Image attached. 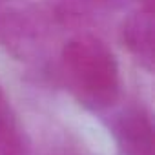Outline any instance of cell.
Returning <instances> with one entry per match:
<instances>
[{"label": "cell", "instance_id": "obj_1", "mask_svg": "<svg viewBox=\"0 0 155 155\" xmlns=\"http://www.w3.org/2000/svg\"><path fill=\"white\" fill-rule=\"evenodd\" d=\"M62 71L73 97L93 111L110 108L119 97V66L111 51L93 37H79L62 51Z\"/></svg>", "mask_w": 155, "mask_h": 155}, {"label": "cell", "instance_id": "obj_2", "mask_svg": "<svg viewBox=\"0 0 155 155\" xmlns=\"http://www.w3.org/2000/svg\"><path fill=\"white\" fill-rule=\"evenodd\" d=\"M120 155H153V122L142 106L124 108L111 124Z\"/></svg>", "mask_w": 155, "mask_h": 155}, {"label": "cell", "instance_id": "obj_3", "mask_svg": "<svg viewBox=\"0 0 155 155\" xmlns=\"http://www.w3.org/2000/svg\"><path fill=\"white\" fill-rule=\"evenodd\" d=\"M122 42L128 51L146 68L153 66V11H137L122 24Z\"/></svg>", "mask_w": 155, "mask_h": 155}, {"label": "cell", "instance_id": "obj_5", "mask_svg": "<svg viewBox=\"0 0 155 155\" xmlns=\"http://www.w3.org/2000/svg\"><path fill=\"white\" fill-rule=\"evenodd\" d=\"M139 4L142 6V9H146V11H153V0H139Z\"/></svg>", "mask_w": 155, "mask_h": 155}, {"label": "cell", "instance_id": "obj_4", "mask_svg": "<svg viewBox=\"0 0 155 155\" xmlns=\"http://www.w3.org/2000/svg\"><path fill=\"white\" fill-rule=\"evenodd\" d=\"M0 155H28L26 135L0 90Z\"/></svg>", "mask_w": 155, "mask_h": 155}]
</instances>
